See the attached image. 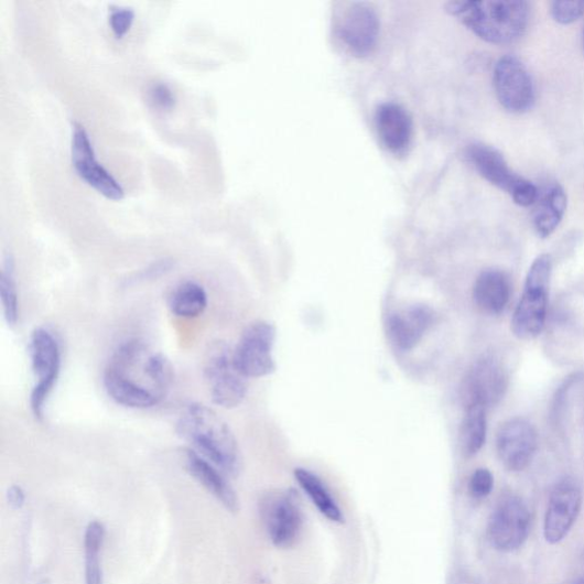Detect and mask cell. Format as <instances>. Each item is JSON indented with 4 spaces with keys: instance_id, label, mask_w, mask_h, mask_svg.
I'll use <instances>...</instances> for the list:
<instances>
[{
    "instance_id": "cell-1",
    "label": "cell",
    "mask_w": 584,
    "mask_h": 584,
    "mask_svg": "<svg viewBox=\"0 0 584 584\" xmlns=\"http://www.w3.org/2000/svg\"><path fill=\"white\" fill-rule=\"evenodd\" d=\"M176 432L217 468L230 475L239 473L241 458L236 436L209 407L202 403L186 407L177 421Z\"/></svg>"
},
{
    "instance_id": "cell-2",
    "label": "cell",
    "mask_w": 584,
    "mask_h": 584,
    "mask_svg": "<svg viewBox=\"0 0 584 584\" xmlns=\"http://www.w3.org/2000/svg\"><path fill=\"white\" fill-rule=\"evenodd\" d=\"M447 11L480 40L504 45L521 37L530 21V7L522 0L451 2Z\"/></svg>"
},
{
    "instance_id": "cell-3",
    "label": "cell",
    "mask_w": 584,
    "mask_h": 584,
    "mask_svg": "<svg viewBox=\"0 0 584 584\" xmlns=\"http://www.w3.org/2000/svg\"><path fill=\"white\" fill-rule=\"evenodd\" d=\"M551 272L553 263L550 256L537 257L528 272L523 296L511 318V332L518 339H534L544 329Z\"/></svg>"
},
{
    "instance_id": "cell-4",
    "label": "cell",
    "mask_w": 584,
    "mask_h": 584,
    "mask_svg": "<svg viewBox=\"0 0 584 584\" xmlns=\"http://www.w3.org/2000/svg\"><path fill=\"white\" fill-rule=\"evenodd\" d=\"M205 378L213 402L224 409H235L246 399L247 378L237 369L234 349L223 342L213 344L207 352Z\"/></svg>"
},
{
    "instance_id": "cell-5",
    "label": "cell",
    "mask_w": 584,
    "mask_h": 584,
    "mask_svg": "<svg viewBox=\"0 0 584 584\" xmlns=\"http://www.w3.org/2000/svg\"><path fill=\"white\" fill-rule=\"evenodd\" d=\"M29 354L32 370L37 378L30 396V408L37 419H43L45 404L60 376L61 349L48 331L39 328L30 337Z\"/></svg>"
},
{
    "instance_id": "cell-6",
    "label": "cell",
    "mask_w": 584,
    "mask_h": 584,
    "mask_svg": "<svg viewBox=\"0 0 584 584\" xmlns=\"http://www.w3.org/2000/svg\"><path fill=\"white\" fill-rule=\"evenodd\" d=\"M277 329L268 321H256L247 327L234 349L237 369L248 378H262L275 371L273 347Z\"/></svg>"
},
{
    "instance_id": "cell-7",
    "label": "cell",
    "mask_w": 584,
    "mask_h": 584,
    "mask_svg": "<svg viewBox=\"0 0 584 584\" xmlns=\"http://www.w3.org/2000/svg\"><path fill=\"white\" fill-rule=\"evenodd\" d=\"M531 532V512L528 505L519 497H504L495 507L488 526L491 545L512 553L521 548Z\"/></svg>"
},
{
    "instance_id": "cell-8",
    "label": "cell",
    "mask_w": 584,
    "mask_h": 584,
    "mask_svg": "<svg viewBox=\"0 0 584 584\" xmlns=\"http://www.w3.org/2000/svg\"><path fill=\"white\" fill-rule=\"evenodd\" d=\"M583 495L577 480L560 478L549 495L543 522V537L550 544H559L571 532L582 508Z\"/></svg>"
},
{
    "instance_id": "cell-9",
    "label": "cell",
    "mask_w": 584,
    "mask_h": 584,
    "mask_svg": "<svg viewBox=\"0 0 584 584\" xmlns=\"http://www.w3.org/2000/svg\"><path fill=\"white\" fill-rule=\"evenodd\" d=\"M508 388V374L495 356H482L466 374L462 385V399L466 407L488 409L497 405Z\"/></svg>"
},
{
    "instance_id": "cell-10",
    "label": "cell",
    "mask_w": 584,
    "mask_h": 584,
    "mask_svg": "<svg viewBox=\"0 0 584 584\" xmlns=\"http://www.w3.org/2000/svg\"><path fill=\"white\" fill-rule=\"evenodd\" d=\"M262 513L269 537L274 545L290 548L299 541L304 515L295 491H277L266 497Z\"/></svg>"
},
{
    "instance_id": "cell-11",
    "label": "cell",
    "mask_w": 584,
    "mask_h": 584,
    "mask_svg": "<svg viewBox=\"0 0 584 584\" xmlns=\"http://www.w3.org/2000/svg\"><path fill=\"white\" fill-rule=\"evenodd\" d=\"M494 83L498 100L507 111L524 113L533 107L534 84L521 60L512 55L501 57L495 68Z\"/></svg>"
},
{
    "instance_id": "cell-12",
    "label": "cell",
    "mask_w": 584,
    "mask_h": 584,
    "mask_svg": "<svg viewBox=\"0 0 584 584\" xmlns=\"http://www.w3.org/2000/svg\"><path fill=\"white\" fill-rule=\"evenodd\" d=\"M380 20L369 3H349L337 24L338 39L354 56L366 57L377 47Z\"/></svg>"
},
{
    "instance_id": "cell-13",
    "label": "cell",
    "mask_w": 584,
    "mask_h": 584,
    "mask_svg": "<svg viewBox=\"0 0 584 584\" xmlns=\"http://www.w3.org/2000/svg\"><path fill=\"white\" fill-rule=\"evenodd\" d=\"M538 432L526 418L509 419L497 434L498 457L506 469L518 473L527 469L536 457Z\"/></svg>"
},
{
    "instance_id": "cell-14",
    "label": "cell",
    "mask_w": 584,
    "mask_h": 584,
    "mask_svg": "<svg viewBox=\"0 0 584 584\" xmlns=\"http://www.w3.org/2000/svg\"><path fill=\"white\" fill-rule=\"evenodd\" d=\"M73 164L78 176L104 197L113 202L123 199L122 186L96 159L89 137L79 123H75L73 134Z\"/></svg>"
},
{
    "instance_id": "cell-15",
    "label": "cell",
    "mask_w": 584,
    "mask_h": 584,
    "mask_svg": "<svg viewBox=\"0 0 584 584\" xmlns=\"http://www.w3.org/2000/svg\"><path fill=\"white\" fill-rule=\"evenodd\" d=\"M435 312L425 304H413L388 316L389 342L400 352L414 349L434 326Z\"/></svg>"
},
{
    "instance_id": "cell-16",
    "label": "cell",
    "mask_w": 584,
    "mask_h": 584,
    "mask_svg": "<svg viewBox=\"0 0 584 584\" xmlns=\"http://www.w3.org/2000/svg\"><path fill=\"white\" fill-rule=\"evenodd\" d=\"M375 121L379 139L389 152L402 154L409 149L413 122L402 106L396 102L380 105L376 110Z\"/></svg>"
},
{
    "instance_id": "cell-17",
    "label": "cell",
    "mask_w": 584,
    "mask_h": 584,
    "mask_svg": "<svg viewBox=\"0 0 584 584\" xmlns=\"http://www.w3.org/2000/svg\"><path fill=\"white\" fill-rule=\"evenodd\" d=\"M467 158L483 179L509 194L523 180L511 172L504 155L493 147L474 143L467 149Z\"/></svg>"
},
{
    "instance_id": "cell-18",
    "label": "cell",
    "mask_w": 584,
    "mask_h": 584,
    "mask_svg": "<svg viewBox=\"0 0 584 584\" xmlns=\"http://www.w3.org/2000/svg\"><path fill=\"white\" fill-rule=\"evenodd\" d=\"M510 295V279L504 271L497 269L485 270L475 281L473 289L474 302L486 314H501L507 309Z\"/></svg>"
},
{
    "instance_id": "cell-19",
    "label": "cell",
    "mask_w": 584,
    "mask_h": 584,
    "mask_svg": "<svg viewBox=\"0 0 584 584\" xmlns=\"http://www.w3.org/2000/svg\"><path fill=\"white\" fill-rule=\"evenodd\" d=\"M186 467L190 474L216 497L227 509L236 511L238 499L229 482L217 467L192 450L186 451Z\"/></svg>"
},
{
    "instance_id": "cell-20",
    "label": "cell",
    "mask_w": 584,
    "mask_h": 584,
    "mask_svg": "<svg viewBox=\"0 0 584 584\" xmlns=\"http://www.w3.org/2000/svg\"><path fill=\"white\" fill-rule=\"evenodd\" d=\"M566 209L567 196L561 185H550L542 194H539L533 213V224L538 236L545 239L553 235L558 230Z\"/></svg>"
},
{
    "instance_id": "cell-21",
    "label": "cell",
    "mask_w": 584,
    "mask_h": 584,
    "mask_svg": "<svg viewBox=\"0 0 584 584\" xmlns=\"http://www.w3.org/2000/svg\"><path fill=\"white\" fill-rule=\"evenodd\" d=\"M106 391L118 404L131 409H148L162 400L156 394L105 371Z\"/></svg>"
},
{
    "instance_id": "cell-22",
    "label": "cell",
    "mask_w": 584,
    "mask_h": 584,
    "mask_svg": "<svg viewBox=\"0 0 584 584\" xmlns=\"http://www.w3.org/2000/svg\"><path fill=\"white\" fill-rule=\"evenodd\" d=\"M295 477L323 516L332 522L344 523L345 517L342 509L318 476L305 468H296Z\"/></svg>"
},
{
    "instance_id": "cell-23",
    "label": "cell",
    "mask_w": 584,
    "mask_h": 584,
    "mask_svg": "<svg viewBox=\"0 0 584 584\" xmlns=\"http://www.w3.org/2000/svg\"><path fill=\"white\" fill-rule=\"evenodd\" d=\"M208 305L205 288L197 282L181 283L170 299V309L176 316L192 318L202 315Z\"/></svg>"
},
{
    "instance_id": "cell-24",
    "label": "cell",
    "mask_w": 584,
    "mask_h": 584,
    "mask_svg": "<svg viewBox=\"0 0 584 584\" xmlns=\"http://www.w3.org/2000/svg\"><path fill=\"white\" fill-rule=\"evenodd\" d=\"M488 423L486 410L480 407H466L461 430V444L465 456L474 457L485 444Z\"/></svg>"
},
{
    "instance_id": "cell-25",
    "label": "cell",
    "mask_w": 584,
    "mask_h": 584,
    "mask_svg": "<svg viewBox=\"0 0 584 584\" xmlns=\"http://www.w3.org/2000/svg\"><path fill=\"white\" fill-rule=\"evenodd\" d=\"M0 300L9 326H14L19 318V295L14 274V262L11 256L6 258L2 274H0Z\"/></svg>"
},
{
    "instance_id": "cell-26",
    "label": "cell",
    "mask_w": 584,
    "mask_h": 584,
    "mask_svg": "<svg viewBox=\"0 0 584 584\" xmlns=\"http://www.w3.org/2000/svg\"><path fill=\"white\" fill-rule=\"evenodd\" d=\"M494 486L493 473L486 468H478L469 479V494L475 500H483L491 495Z\"/></svg>"
},
{
    "instance_id": "cell-27",
    "label": "cell",
    "mask_w": 584,
    "mask_h": 584,
    "mask_svg": "<svg viewBox=\"0 0 584 584\" xmlns=\"http://www.w3.org/2000/svg\"><path fill=\"white\" fill-rule=\"evenodd\" d=\"M550 13L561 24H571L584 14V2H554Z\"/></svg>"
},
{
    "instance_id": "cell-28",
    "label": "cell",
    "mask_w": 584,
    "mask_h": 584,
    "mask_svg": "<svg viewBox=\"0 0 584 584\" xmlns=\"http://www.w3.org/2000/svg\"><path fill=\"white\" fill-rule=\"evenodd\" d=\"M539 190L530 181L523 179L517 184L510 196L513 203L521 207H530L536 205L539 199Z\"/></svg>"
},
{
    "instance_id": "cell-29",
    "label": "cell",
    "mask_w": 584,
    "mask_h": 584,
    "mask_svg": "<svg viewBox=\"0 0 584 584\" xmlns=\"http://www.w3.org/2000/svg\"><path fill=\"white\" fill-rule=\"evenodd\" d=\"M136 19V13L131 9L118 8L112 10L110 25L115 36L121 40L131 30Z\"/></svg>"
},
{
    "instance_id": "cell-30",
    "label": "cell",
    "mask_w": 584,
    "mask_h": 584,
    "mask_svg": "<svg viewBox=\"0 0 584 584\" xmlns=\"http://www.w3.org/2000/svg\"><path fill=\"white\" fill-rule=\"evenodd\" d=\"M149 101L155 109L171 110L175 105V96L166 84H154L149 89Z\"/></svg>"
},
{
    "instance_id": "cell-31",
    "label": "cell",
    "mask_w": 584,
    "mask_h": 584,
    "mask_svg": "<svg viewBox=\"0 0 584 584\" xmlns=\"http://www.w3.org/2000/svg\"><path fill=\"white\" fill-rule=\"evenodd\" d=\"M100 551L85 549L86 555V584H104L102 569L100 566Z\"/></svg>"
},
{
    "instance_id": "cell-32",
    "label": "cell",
    "mask_w": 584,
    "mask_h": 584,
    "mask_svg": "<svg viewBox=\"0 0 584 584\" xmlns=\"http://www.w3.org/2000/svg\"><path fill=\"white\" fill-rule=\"evenodd\" d=\"M9 504L14 509H20L25 501V496L20 486H12L8 494Z\"/></svg>"
},
{
    "instance_id": "cell-33",
    "label": "cell",
    "mask_w": 584,
    "mask_h": 584,
    "mask_svg": "<svg viewBox=\"0 0 584 584\" xmlns=\"http://www.w3.org/2000/svg\"><path fill=\"white\" fill-rule=\"evenodd\" d=\"M569 584H584V577L576 578Z\"/></svg>"
},
{
    "instance_id": "cell-34",
    "label": "cell",
    "mask_w": 584,
    "mask_h": 584,
    "mask_svg": "<svg viewBox=\"0 0 584 584\" xmlns=\"http://www.w3.org/2000/svg\"><path fill=\"white\" fill-rule=\"evenodd\" d=\"M582 50H583V53H584V29H583V35H582Z\"/></svg>"
}]
</instances>
